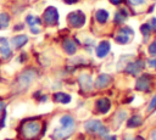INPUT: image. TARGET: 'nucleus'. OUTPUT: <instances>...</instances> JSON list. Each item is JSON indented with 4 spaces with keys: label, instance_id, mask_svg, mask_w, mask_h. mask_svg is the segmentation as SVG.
Masks as SVG:
<instances>
[{
    "label": "nucleus",
    "instance_id": "nucleus-1",
    "mask_svg": "<svg viewBox=\"0 0 156 140\" xmlns=\"http://www.w3.org/2000/svg\"><path fill=\"white\" fill-rule=\"evenodd\" d=\"M40 130H41V124L39 122L29 121V122L23 123V125H22V135L28 140L37 138L39 135Z\"/></svg>",
    "mask_w": 156,
    "mask_h": 140
},
{
    "label": "nucleus",
    "instance_id": "nucleus-2",
    "mask_svg": "<svg viewBox=\"0 0 156 140\" xmlns=\"http://www.w3.org/2000/svg\"><path fill=\"white\" fill-rule=\"evenodd\" d=\"M67 21L68 23L74 27V28H80L82 26H84L85 23V15L82 12V11H74V12H71L68 16H67Z\"/></svg>",
    "mask_w": 156,
    "mask_h": 140
},
{
    "label": "nucleus",
    "instance_id": "nucleus-3",
    "mask_svg": "<svg viewBox=\"0 0 156 140\" xmlns=\"http://www.w3.org/2000/svg\"><path fill=\"white\" fill-rule=\"evenodd\" d=\"M85 129L89 133H99L100 135H106L107 134V128H105L102 125V123L98 119L94 121H89L85 123Z\"/></svg>",
    "mask_w": 156,
    "mask_h": 140
},
{
    "label": "nucleus",
    "instance_id": "nucleus-4",
    "mask_svg": "<svg viewBox=\"0 0 156 140\" xmlns=\"http://www.w3.org/2000/svg\"><path fill=\"white\" fill-rule=\"evenodd\" d=\"M34 78H35V72H34L33 69H27V71H24V72L18 77L17 84L20 85L21 89H26V88L32 83V80H33Z\"/></svg>",
    "mask_w": 156,
    "mask_h": 140
},
{
    "label": "nucleus",
    "instance_id": "nucleus-5",
    "mask_svg": "<svg viewBox=\"0 0 156 140\" xmlns=\"http://www.w3.org/2000/svg\"><path fill=\"white\" fill-rule=\"evenodd\" d=\"M44 21L48 24H56L58 21V12L56 10V7L54 6H49L46 7V10L44 11Z\"/></svg>",
    "mask_w": 156,
    "mask_h": 140
},
{
    "label": "nucleus",
    "instance_id": "nucleus-6",
    "mask_svg": "<svg viewBox=\"0 0 156 140\" xmlns=\"http://www.w3.org/2000/svg\"><path fill=\"white\" fill-rule=\"evenodd\" d=\"M143 67H144V62L140 61V60H138V61L130 62V63L127 66L126 71H127L129 74H138V73L143 69Z\"/></svg>",
    "mask_w": 156,
    "mask_h": 140
},
{
    "label": "nucleus",
    "instance_id": "nucleus-7",
    "mask_svg": "<svg viewBox=\"0 0 156 140\" xmlns=\"http://www.w3.org/2000/svg\"><path fill=\"white\" fill-rule=\"evenodd\" d=\"M149 86H150V77H149L147 74L141 75V77L136 80V85H135V88H136L138 90L145 91V90L149 89Z\"/></svg>",
    "mask_w": 156,
    "mask_h": 140
},
{
    "label": "nucleus",
    "instance_id": "nucleus-8",
    "mask_svg": "<svg viewBox=\"0 0 156 140\" xmlns=\"http://www.w3.org/2000/svg\"><path fill=\"white\" fill-rule=\"evenodd\" d=\"M111 77L108 75V74H100L98 78H96V80H95V86L98 88V89H102V88H106L110 83H111Z\"/></svg>",
    "mask_w": 156,
    "mask_h": 140
},
{
    "label": "nucleus",
    "instance_id": "nucleus-9",
    "mask_svg": "<svg viewBox=\"0 0 156 140\" xmlns=\"http://www.w3.org/2000/svg\"><path fill=\"white\" fill-rule=\"evenodd\" d=\"M79 83H80V86L84 91H90L91 88H93V82H91V78L90 75L88 74H82L79 77Z\"/></svg>",
    "mask_w": 156,
    "mask_h": 140
},
{
    "label": "nucleus",
    "instance_id": "nucleus-10",
    "mask_svg": "<svg viewBox=\"0 0 156 140\" xmlns=\"http://www.w3.org/2000/svg\"><path fill=\"white\" fill-rule=\"evenodd\" d=\"M108 51H110V43L108 41H102L96 47V56L102 58L108 54Z\"/></svg>",
    "mask_w": 156,
    "mask_h": 140
},
{
    "label": "nucleus",
    "instance_id": "nucleus-11",
    "mask_svg": "<svg viewBox=\"0 0 156 140\" xmlns=\"http://www.w3.org/2000/svg\"><path fill=\"white\" fill-rule=\"evenodd\" d=\"M72 130H73V129H66V128H62V127H61L60 129H56V130L54 131L52 138H54L55 140H62V139H65V138H68V136L71 135Z\"/></svg>",
    "mask_w": 156,
    "mask_h": 140
},
{
    "label": "nucleus",
    "instance_id": "nucleus-12",
    "mask_svg": "<svg viewBox=\"0 0 156 140\" xmlns=\"http://www.w3.org/2000/svg\"><path fill=\"white\" fill-rule=\"evenodd\" d=\"M96 106H98V110H99L101 113H106V112L110 110V107H111V102H110V100H108V99L102 97V99L98 100Z\"/></svg>",
    "mask_w": 156,
    "mask_h": 140
},
{
    "label": "nucleus",
    "instance_id": "nucleus-13",
    "mask_svg": "<svg viewBox=\"0 0 156 140\" xmlns=\"http://www.w3.org/2000/svg\"><path fill=\"white\" fill-rule=\"evenodd\" d=\"M27 41H28L27 35H16V37H13V38L11 39L12 45H13L15 47H17V49L21 47V46H23Z\"/></svg>",
    "mask_w": 156,
    "mask_h": 140
},
{
    "label": "nucleus",
    "instance_id": "nucleus-14",
    "mask_svg": "<svg viewBox=\"0 0 156 140\" xmlns=\"http://www.w3.org/2000/svg\"><path fill=\"white\" fill-rule=\"evenodd\" d=\"M0 52L4 57H9L11 55V49L7 44V40L4 38H0Z\"/></svg>",
    "mask_w": 156,
    "mask_h": 140
},
{
    "label": "nucleus",
    "instance_id": "nucleus-15",
    "mask_svg": "<svg viewBox=\"0 0 156 140\" xmlns=\"http://www.w3.org/2000/svg\"><path fill=\"white\" fill-rule=\"evenodd\" d=\"M63 49H65V51L67 52V54H69V55H73L76 51H77V46H76V44L73 43V40H69V39H66L65 41H63Z\"/></svg>",
    "mask_w": 156,
    "mask_h": 140
},
{
    "label": "nucleus",
    "instance_id": "nucleus-16",
    "mask_svg": "<svg viewBox=\"0 0 156 140\" xmlns=\"http://www.w3.org/2000/svg\"><path fill=\"white\" fill-rule=\"evenodd\" d=\"M61 124H62V128H66V129H74V121L71 116H63L61 118Z\"/></svg>",
    "mask_w": 156,
    "mask_h": 140
},
{
    "label": "nucleus",
    "instance_id": "nucleus-17",
    "mask_svg": "<svg viewBox=\"0 0 156 140\" xmlns=\"http://www.w3.org/2000/svg\"><path fill=\"white\" fill-rule=\"evenodd\" d=\"M54 100L57 102H61V103H68L71 101V96L67 94H63V93H56L54 95Z\"/></svg>",
    "mask_w": 156,
    "mask_h": 140
},
{
    "label": "nucleus",
    "instance_id": "nucleus-18",
    "mask_svg": "<svg viewBox=\"0 0 156 140\" xmlns=\"http://www.w3.org/2000/svg\"><path fill=\"white\" fill-rule=\"evenodd\" d=\"M95 17H96V21L99 23H105L107 21V18H108V12L106 10H99L96 12Z\"/></svg>",
    "mask_w": 156,
    "mask_h": 140
},
{
    "label": "nucleus",
    "instance_id": "nucleus-19",
    "mask_svg": "<svg viewBox=\"0 0 156 140\" xmlns=\"http://www.w3.org/2000/svg\"><path fill=\"white\" fill-rule=\"evenodd\" d=\"M141 122H143V119H141L140 116H138V114L132 116V118H129V121H128V127H129V128L138 127V125L141 124Z\"/></svg>",
    "mask_w": 156,
    "mask_h": 140
},
{
    "label": "nucleus",
    "instance_id": "nucleus-20",
    "mask_svg": "<svg viewBox=\"0 0 156 140\" xmlns=\"http://www.w3.org/2000/svg\"><path fill=\"white\" fill-rule=\"evenodd\" d=\"M9 23H10V16L5 12L0 13V29H5L9 27Z\"/></svg>",
    "mask_w": 156,
    "mask_h": 140
},
{
    "label": "nucleus",
    "instance_id": "nucleus-21",
    "mask_svg": "<svg viewBox=\"0 0 156 140\" xmlns=\"http://www.w3.org/2000/svg\"><path fill=\"white\" fill-rule=\"evenodd\" d=\"M127 16H128V13H127V11H126L124 9H123V10H119V11L116 13V16H115V21H116L117 23H122V22L126 21Z\"/></svg>",
    "mask_w": 156,
    "mask_h": 140
},
{
    "label": "nucleus",
    "instance_id": "nucleus-22",
    "mask_svg": "<svg viewBox=\"0 0 156 140\" xmlns=\"http://www.w3.org/2000/svg\"><path fill=\"white\" fill-rule=\"evenodd\" d=\"M128 40H129L128 34H126L123 32H119V34L116 37V41L119 44H126V43H128Z\"/></svg>",
    "mask_w": 156,
    "mask_h": 140
},
{
    "label": "nucleus",
    "instance_id": "nucleus-23",
    "mask_svg": "<svg viewBox=\"0 0 156 140\" xmlns=\"http://www.w3.org/2000/svg\"><path fill=\"white\" fill-rule=\"evenodd\" d=\"M27 23H28L30 27H34V26L40 24V19H39L38 17H35V16L29 15V16H27Z\"/></svg>",
    "mask_w": 156,
    "mask_h": 140
},
{
    "label": "nucleus",
    "instance_id": "nucleus-24",
    "mask_svg": "<svg viewBox=\"0 0 156 140\" xmlns=\"http://www.w3.org/2000/svg\"><path fill=\"white\" fill-rule=\"evenodd\" d=\"M140 30H141V33H143L145 37H147V35L150 34V32H151V27H150L149 24H143V26L140 27Z\"/></svg>",
    "mask_w": 156,
    "mask_h": 140
},
{
    "label": "nucleus",
    "instance_id": "nucleus-25",
    "mask_svg": "<svg viewBox=\"0 0 156 140\" xmlns=\"http://www.w3.org/2000/svg\"><path fill=\"white\" fill-rule=\"evenodd\" d=\"M154 110H156V95L151 99V102H150V105H149V107H147V111H149V112H151V111H154Z\"/></svg>",
    "mask_w": 156,
    "mask_h": 140
},
{
    "label": "nucleus",
    "instance_id": "nucleus-26",
    "mask_svg": "<svg viewBox=\"0 0 156 140\" xmlns=\"http://www.w3.org/2000/svg\"><path fill=\"white\" fill-rule=\"evenodd\" d=\"M149 52H150L151 55L156 56V41H154V43L150 44V46H149Z\"/></svg>",
    "mask_w": 156,
    "mask_h": 140
},
{
    "label": "nucleus",
    "instance_id": "nucleus-27",
    "mask_svg": "<svg viewBox=\"0 0 156 140\" xmlns=\"http://www.w3.org/2000/svg\"><path fill=\"white\" fill-rule=\"evenodd\" d=\"M119 32H123V33H126V34H133V30H132L130 28H128V27H124V28H122Z\"/></svg>",
    "mask_w": 156,
    "mask_h": 140
},
{
    "label": "nucleus",
    "instance_id": "nucleus-28",
    "mask_svg": "<svg viewBox=\"0 0 156 140\" xmlns=\"http://www.w3.org/2000/svg\"><path fill=\"white\" fill-rule=\"evenodd\" d=\"M150 27H151L154 30H156V18H155V17L151 18V21H150Z\"/></svg>",
    "mask_w": 156,
    "mask_h": 140
},
{
    "label": "nucleus",
    "instance_id": "nucleus-29",
    "mask_svg": "<svg viewBox=\"0 0 156 140\" xmlns=\"http://www.w3.org/2000/svg\"><path fill=\"white\" fill-rule=\"evenodd\" d=\"M132 5H141L144 2V0H129Z\"/></svg>",
    "mask_w": 156,
    "mask_h": 140
},
{
    "label": "nucleus",
    "instance_id": "nucleus-30",
    "mask_svg": "<svg viewBox=\"0 0 156 140\" xmlns=\"http://www.w3.org/2000/svg\"><path fill=\"white\" fill-rule=\"evenodd\" d=\"M149 65H150V67H154V68L156 69V58L150 60V61H149Z\"/></svg>",
    "mask_w": 156,
    "mask_h": 140
},
{
    "label": "nucleus",
    "instance_id": "nucleus-31",
    "mask_svg": "<svg viewBox=\"0 0 156 140\" xmlns=\"http://www.w3.org/2000/svg\"><path fill=\"white\" fill-rule=\"evenodd\" d=\"M123 0H110V2H112L113 5H118V4H121Z\"/></svg>",
    "mask_w": 156,
    "mask_h": 140
},
{
    "label": "nucleus",
    "instance_id": "nucleus-32",
    "mask_svg": "<svg viewBox=\"0 0 156 140\" xmlns=\"http://www.w3.org/2000/svg\"><path fill=\"white\" fill-rule=\"evenodd\" d=\"M30 30H32V33H35V34H37V33H39V29H38V28H35V26H34V27H30Z\"/></svg>",
    "mask_w": 156,
    "mask_h": 140
},
{
    "label": "nucleus",
    "instance_id": "nucleus-33",
    "mask_svg": "<svg viewBox=\"0 0 156 140\" xmlns=\"http://www.w3.org/2000/svg\"><path fill=\"white\" fill-rule=\"evenodd\" d=\"M66 4H68V5H71V4H74V2H77L78 0H63Z\"/></svg>",
    "mask_w": 156,
    "mask_h": 140
},
{
    "label": "nucleus",
    "instance_id": "nucleus-34",
    "mask_svg": "<svg viewBox=\"0 0 156 140\" xmlns=\"http://www.w3.org/2000/svg\"><path fill=\"white\" fill-rule=\"evenodd\" d=\"M135 140H144V139H143L141 136H136V138H135Z\"/></svg>",
    "mask_w": 156,
    "mask_h": 140
},
{
    "label": "nucleus",
    "instance_id": "nucleus-35",
    "mask_svg": "<svg viewBox=\"0 0 156 140\" xmlns=\"http://www.w3.org/2000/svg\"><path fill=\"white\" fill-rule=\"evenodd\" d=\"M152 138H154V140H156V133L152 134Z\"/></svg>",
    "mask_w": 156,
    "mask_h": 140
},
{
    "label": "nucleus",
    "instance_id": "nucleus-36",
    "mask_svg": "<svg viewBox=\"0 0 156 140\" xmlns=\"http://www.w3.org/2000/svg\"><path fill=\"white\" fill-rule=\"evenodd\" d=\"M2 112H4V111H0V113H2ZM1 117H2V114H0V118H1Z\"/></svg>",
    "mask_w": 156,
    "mask_h": 140
},
{
    "label": "nucleus",
    "instance_id": "nucleus-37",
    "mask_svg": "<svg viewBox=\"0 0 156 140\" xmlns=\"http://www.w3.org/2000/svg\"><path fill=\"white\" fill-rule=\"evenodd\" d=\"M124 140H132V139H129V138H127V139H124Z\"/></svg>",
    "mask_w": 156,
    "mask_h": 140
}]
</instances>
